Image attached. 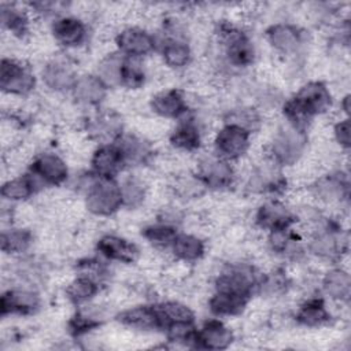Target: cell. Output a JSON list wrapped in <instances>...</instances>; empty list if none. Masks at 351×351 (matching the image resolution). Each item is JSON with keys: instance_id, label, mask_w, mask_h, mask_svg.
Masks as SVG:
<instances>
[{"instance_id": "cell-32", "label": "cell", "mask_w": 351, "mask_h": 351, "mask_svg": "<svg viewBox=\"0 0 351 351\" xmlns=\"http://www.w3.org/2000/svg\"><path fill=\"white\" fill-rule=\"evenodd\" d=\"M99 282L96 278L81 274L69 282L66 287V296L74 304H82L92 300L99 293Z\"/></svg>"}, {"instance_id": "cell-44", "label": "cell", "mask_w": 351, "mask_h": 351, "mask_svg": "<svg viewBox=\"0 0 351 351\" xmlns=\"http://www.w3.org/2000/svg\"><path fill=\"white\" fill-rule=\"evenodd\" d=\"M350 95H346L343 99H341V103H340V106H341V108H343V111L346 112V114H348L350 112Z\"/></svg>"}, {"instance_id": "cell-40", "label": "cell", "mask_w": 351, "mask_h": 351, "mask_svg": "<svg viewBox=\"0 0 351 351\" xmlns=\"http://www.w3.org/2000/svg\"><path fill=\"white\" fill-rule=\"evenodd\" d=\"M122 62L123 55L121 53H111L107 55L97 67V75L101 78V81L110 88L121 85V70H122Z\"/></svg>"}, {"instance_id": "cell-31", "label": "cell", "mask_w": 351, "mask_h": 351, "mask_svg": "<svg viewBox=\"0 0 351 351\" xmlns=\"http://www.w3.org/2000/svg\"><path fill=\"white\" fill-rule=\"evenodd\" d=\"M38 191L34 180L29 173L14 177L1 185V196L10 202H23Z\"/></svg>"}, {"instance_id": "cell-14", "label": "cell", "mask_w": 351, "mask_h": 351, "mask_svg": "<svg viewBox=\"0 0 351 351\" xmlns=\"http://www.w3.org/2000/svg\"><path fill=\"white\" fill-rule=\"evenodd\" d=\"M295 221V213L280 200H267L255 213V223L267 232L291 228Z\"/></svg>"}, {"instance_id": "cell-41", "label": "cell", "mask_w": 351, "mask_h": 351, "mask_svg": "<svg viewBox=\"0 0 351 351\" xmlns=\"http://www.w3.org/2000/svg\"><path fill=\"white\" fill-rule=\"evenodd\" d=\"M226 123H234L237 126L244 128L250 133H252L259 128L261 117L258 111L252 107H239V108H233L229 112Z\"/></svg>"}, {"instance_id": "cell-35", "label": "cell", "mask_w": 351, "mask_h": 351, "mask_svg": "<svg viewBox=\"0 0 351 351\" xmlns=\"http://www.w3.org/2000/svg\"><path fill=\"white\" fill-rule=\"evenodd\" d=\"M33 243V234L27 229L12 228L1 232L0 244L1 250L8 254H22Z\"/></svg>"}, {"instance_id": "cell-23", "label": "cell", "mask_w": 351, "mask_h": 351, "mask_svg": "<svg viewBox=\"0 0 351 351\" xmlns=\"http://www.w3.org/2000/svg\"><path fill=\"white\" fill-rule=\"evenodd\" d=\"M75 80L77 74L73 66H70V63L63 59H53L48 62L43 69L44 84L55 92L71 90Z\"/></svg>"}, {"instance_id": "cell-24", "label": "cell", "mask_w": 351, "mask_h": 351, "mask_svg": "<svg viewBox=\"0 0 351 351\" xmlns=\"http://www.w3.org/2000/svg\"><path fill=\"white\" fill-rule=\"evenodd\" d=\"M324 293L336 302H348L351 296V277L343 267H333L322 277Z\"/></svg>"}, {"instance_id": "cell-7", "label": "cell", "mask_w": 351, "mask_h": 351, "mask_svg": "<svg viewBox=\"0 0 351 351\" xmlns=\"http://www.w3.org/2000/svg\"><path fill=\"white\" fill-rule=\"evenodd\" d=\"M251 144V133L234 123H225L214 138L217 156L226 160L240 159L247 154Z\"/></svg>"}, {"instance_id": "cell-33", "label": "cell", "mask_w": 351, "mask_h": 351, "mask_svg": "<svg viewBox=\"0 0 351 351\" xmlns=\"http://www.w3.org/2000/svg\"><path fill=\"white\" fill-rule=\"evenodd\" d=\"M89 130L96 138L104 140L103 144H110L122 134V122L115 114H100L89 123Z\"/></svg>"}, {"instance_id": "cell-2", "label": "cell", "mask_w": 351, "mask_h": 351, "mask_svg": "<svg viewBox=\"0 0 351 351\" xmlns=\"http://www.w3.org/2000/svg\"><path fill=\"white\" fill-rule=\"evenodd\" d=\"M261 277L255 269L247 263H233L226 266L215 278V291L233 293L250 299L258 291Z\"/></svg>"}, {"instance_id": "cell-19", "label": "cell", "mask_w": 351, "mask_h": 351, "mask_svg": "<svg viewBox=\"0 0 351 351\" xmlns=\"http://www.w3.org/2000/svg\"><path fill=\"white\" fill-rule=\"evenodd\" d=\"M233 339L234 336L230 328H228L222 321L214 318L197 329L193 347L204 350H225L232 344Z\"/></svg>"}, {"instance_id": "cell-22", "label": "cell", "mask_w": 351, "mask_h": 351, "mask_svg": "<svg viewBox=\"0 0 351 351\" xmlns=\"http://www.w3.org/2000/svg\"><path fill=\"white\" fill-rule=\"evenodd\" d=\"M107 89L108 86L97 74H82L77 77L71 93L78 103L85 106H97L104 100Z\"/></svg>"}, {"instance_id": "cell-18", "label": "cell", "mask_w": 351, "mask_h": 351, "mask_svg": "<svg viewBox=\"0 0 351 351\" xmlns=\"http://www.w3.org/2000/svg\"><path fill=\"white\" fill-rule=\"evenodd\" d=\"M313 192L318 200L325 203H341L347 200L350 195L348 177L341 171L322 176L314 182Z\"/></svg>"}, {"instance_id": "cell-3", "label": "cell", "mask_w": 351, "mask_h": 351, "mask_svg": "<svg viewBox=\"0 0 351 351\" xmlns=\"http://www.w3.org/2000/svg\"><path fill=\"white\" fill-rule=\"evenodd\" d=\"M306 145V132L287 123L274 134L270 147V159H273L278 166L295 165L303 155Z\"/></svg>"}, {"instance_id": "cell-38", "label": "cell", "mask_w": 351, "mask_h": 351, "mask_svg": "<svg viewBox=\"0 0 351 351\" xmlns=\"http://www.w3.org/2000/svg\"><path fill=\"white\" fill-rule=\"evenodd\" d=\"M1 23L8 32L18 37L29 32V18L26 12L12 4H1Z\"/></svg>"}, {"instance_id": "cell-20", "label": "cell", "mask_w": 351, "mask_h": 351, "mask_svg": "<svg viewBox=\"0 0 351 351\" xmlns=\"http://www.w3.org/2000/svg\"><path fill=\"white\" fill-rule=\"evenodd\" d=\"M149 106L156 115L167 119H178L188 112L186 99L184 93L176 88L155 93L151 97Z\"/></svg>"}, {"instance_id": "cell-1", "label": "cell", "mask_w": 351, "mask_h": 351, "mask_svg": "<svg viewBox=\"0 0 351 351\" xmlns=\"http://www.w3.org/2000/svg\"><path fill=\"white\" fill-rule=\"evenodd\" d=\"M85 207L97 217H110L122 207L119 184L112 178H97L89 184L85 195Z\"/></svg>"}, {"instance_id": "cell-26", "label": "cell", "mask_w": 351, "mask_h": 351, "mask_svg": "<svg viewBox=\"0 0 351 351\" xmlns=\"http://www.w3.org/2000/svg\"><path fill=\"white\" fill-rule=\"evenodd\" d=\"M332 315L322 298H310L302 303L295 314L298 324L307 328H318L330 321Z\"/></svg>"}, {"instance_id": "cell-12", "label": "cell", "mask_w": 351, "mask_h": 351, "mask_svg": "<svg viewBox=\"0 0 351 351\" xmlns=\"http://www.w3.org/2000/svg\"><path fill=\"white\" fill-rule=\"evenodd\" d=\"M265 34L269 44L282 55H295L304 44V32L288 22L270 25Z\"/></svg>"}, {"instance_id": "cell-25", "label": "cell", "mask_w": 351, "mask_h": 351, "mask_svg": "<svg viewBox=\"0 0 351 351\" xmlns=\"http://www.w3.org/2000/svg\"><path fill=\"white\" fill-rule=\"evenodd\" d=\"M170 144L181 151H196L202 145V132L193 119H182L170 133Z\"/></svg>"}, {"instance_id": "cell-39", "label": "cell", "mask_w": 351, "mask_h": 351, "mask_svg": "<svg viewBox=\"0 0 351 351\" xmlns=\"http://www.w3.org/2000/svg\"><path fill=\"white\" fill-rule=\"evenodd\" d=\"M145 70L143 63L140 62V58H132L123 55L122 62V70H121V85L130 88V89H138L145 84Z\"/></svg>"}, {"instance_id": "cell-29", "label": "cell", "mask_w": 351, "mask_h": 351, "mask_svg": "<svg viewBox=\"0 0 351 351\" xmlns=\"http://www.w3.org/2000/svg\"><path fill=\"white\" fill-rule=\"evenodd\" d=\"M121 149L126 165H143L151 158L149 144L138 136L134 134H121L115 141Z\"/></svg>"}, {"instance_id": "cell-16", "label": "cell", "mask_w": 351, "mask_h": 351, "mask_svg": "<svg viewBox=\"0 0 351 351\" xmlns=\"http://www.w3.org/2000/svg\"><path fill=\"white\" fill-rule=\"evenodd\" d=\"M40 296L30 289L14 288L1 293L0 314L5 315H29L38 310Z\"/></svg>"}, {"instance_id": "cell-27", "label": "cell", "mask_w": 351, "mask_h": 351, "mask_svg": "<svg viewBox=\"0 0 351 351\" xmlns=\"http://www.w3.org/2000/svg\"><path fill=\"white\" fill-rule=\"evenodd\" d=\"M162 58L170 69H182L192 60V49L181 36L167 37L162 44Z\"/></svg>"}, {"instance_id": "cell-15", "label": "cell", "mask_w": 351, "mask_h": 351, "mask_svg": "<svg viewBox=\"0 0 351 351\" xmlns=\"http://www.w3.org/2000/svg\"><path fill=\"white\" fill-rule=\"evenodd\" d=\"M51 32L56 43L66 48H75L88 38L86 23L73 15L58 16L51 26Z\"/></svg>"}, {"instance_id": "cell-11", "label": "cell", "mask_w": 351, "mask_h": 351, "mask_svg": "<svg viewBox=\"0 0 351 351\" xmlns=\"http://www.w3.org/2000/svg\"><path fill=\"white\" fill-rule=\"evenodd\" d=\"M311 118L325 114L332 107V95L328 86L321 81L304 84L292 97Z\"/></svg>"}, {"instance_id": "cell-28", "label": "cell", "mask_w": 351, "mask_h": 351, "mask_svg": "<svg viewBox=\"0 0 351 351\" xmlns=\"http://www.w3.org/2000/svg\"><path fill=\"white\" fill-rule=\"evenodd\" d=\"M170 250L178 261L191 263L197 262L203 258L206 252V245L204 241L195 234L178 233L173 240Z\"/></svg>"}, {"instance_id": "cell-34", "label": "cell", "mask_w": 351, "mask_h": 351, "mask_svg": "<svg viewBox=\"0 0 351 351\" xmlns=\"http://www.w3.org/2000/svg\"><path fill=\"white\" fill-rule=\"evenodd\" d=\"M162 319L163 330L170 324H182V322H195V313L186 304L177 300H167L155 304Z\"/></svg>"}, {"instance_id": "cell-13", "label": "cell", "mask_w": 351, "mask_h": 351, "mask_svg": "<svg viewBox=\"0 0 351 351\" xmlns=\"http://www.w3.org/2000/svg\"><path fill=\"white\" fill-rule=\"evenodd\" d=\"M126 166L125 158L115 143L99 145L90 158L92 174L97 178H115Z\"/></svg>"}, {"instance_id": "cell-4", "label": "cell", "mask_w": 351, "mask_h": 351, "mask_svg": "<svg viewBox=\"0 0 351 351\" xmlns=\"http://www.w3.org/2000/svg\"><path fill=\"white\" fill-rule=\"evenodd\" d=\"M219 38L223 45L225 59L233 67H248L255 60V47L247 33L223 23L219 27Z\"/></svg>"}, {"instance_id": "cell-42", "label": "cell", "mask_w": 351, "mask_h": 351, "mask_svg": "<svg viewBox=\"0 0 351 351\" xmlns=\"http://www.w3.org/2000/svg\"><path fill=\"white\" fill-rule=\"evenodd\" d=\"M100 325H101V318L99 315L85 313V311H78L69 321V332L73 336H81L88 333L89 330H93Z\"/></svg>"}, {"instance_id": "cell-10", "label": "cell", "mask_w": 351, "mask_h": 351, "mask_svg": "<svg viewBox=\"0 0 351 351\" xmlns=\"http://www.w3.org/2000/svg\"><path fill=\"white\" fill-rule=\"evenodd\" d=\"M115 44L122 55L132 58L148 55L156 47L155 37L140 26H129L122 29L115 37Z\"/></svg>"}, {"instance_id": "cell-21", "label": "cell", "mask_w": 351, "mask_h": 351, "mask_svg": "<svg viewBox=\"0 0 351 351\" xmlns=\"http://www.w3.org/2000/svg\"><path fill=\"white\" fill-rule=\"evenodd\" d=\"M117 319L132 329L138 330H158L163 329L162 319L156 310L155 304H144V306H134L121 311L117 315Z\"/></svg>"}, {"instance_id": "cell-37", "label": "cell", "mask_w": 351, "mask_h": 351, "mask_svg": "<svg viewBox=\"0 0 351 351\" xmlns=\"http://www.w3.org/2000/svg\"><path fill=\"white\" fill-rule=\"evenodd\" d=\"M141 233L145 240L159 248H170L173 240L178 234L176 225L165 221L145 226Z\"/></svg>"}, {"instance_id": "cell-17", "label": "cell", "mask_w": 351, "mask_h": 351, "mask_svg": "<svg viewBox=\"0 0 351 351\" xmlns=\"http://www.w3.org/2000/svg\"><path fill=\"white\" fill-rule=\"evenodd\" d=\"M96 248L106 259L119 263H134L140 256V250L133 241L117 234L101 236Z\"/></svg>"}, {"instance_id": "cell-8", "label": "cell", "mask_w": 351, "mask_h": 351, "mask_svg": "<svg viewBox=\"0 0 351 351\" xmlns=\"http://www.w3.org/2000/svg\"><path fill=\"white\" fill-rule=\"evenodd\" d=\"M36 77L22 62L3 58L0 64V88L10 95H27L34 89Z\"/></svg>"}, {"instance_id": "cell-9", "label": "cell", "mask_w": 351, "mask_h": 351, "mask_svg": "<svg viewBox=\"0 0 351 351\" xmlns=\"http://www.w3.org/2000/svg\"><path fill=\"white\" fill-rule=\"evenodd\" d=\"M196 177L206 188L225 189L234 181V169L230 162L219 156H208L200 160L196 170Z\"/></svg>"}, {"instance_id": "cell-6", "label": "cell", "mask_w": 351, "mask_h": 351, "mask_svg": "<svg viewBox=\"0 0 351 351\" xmlns=\"http://www.w3.org/2000/svg\"><path fill=\"white\" fill-rule=\"evenodd\" d=\"M29 174L34 180L37 188L44 185H62L69 177V167L63 158L55 152L38 154L29 169Z\"/></svg>"}, {"instance_id": "cell-36", "label": "cell", "mask_w": 351, "mask_h": 351, "mask_svg": "<svg viewBox=\"0 0 351 351\" xmlns=\"http://www.w3.org/2000/svg\"><path fill=\"white\" fill-rule=\"evenodd\" d=\"M121 197H122V207L134 208L138 207L145 196H147V186L141 178L136 176H129L122 180L119 184Z\"/></svg>"}, {"instance_id": "cell-5", "label": "cell", "mask_w": 351, "mask_h": 351, "mask_svg": "<svg viewBox=\"0 0 351 351\" xmlns=\"http://www.w3.org/2000/svg\"><path fill=\"white\" fill-rule=\"evenodd\" d=\"M308 250L319 258H340L348 250V234L341 229V225L326 219L313 234Z\"/></svg>"}, {"instance_id": "cell-30", "label": "cell", "mask_w": 351, "mask_h": 351, "mask_svg": "<svg viewBox=\"0 0 351 351\" xmlns=\"http://www.w3.org/2000/svg\"><path fill=\"white\" fill-rule=\"evenodd\" d=\"M248 300L233 293L215 291L208 300V308L217 317H233L243 313Z\"/></svg>"}, {"instance_id": "cell-43", "label": "cell", "mask_w": 351, "mask_h": 351, "mask_svg": "<svg viewBox=\"0 0 351 351\" xmlns=\"http://www.w3.org/2000/svg\"><path fill=\"white\" fill-rule=\"evenodd\" d=\"M350 132H351V126H350V119L344 118L340 119L335 123L333 126V137L336 140V143L343 148V149H348L351 143H350Z\"/></svg>"}]
</instances>
